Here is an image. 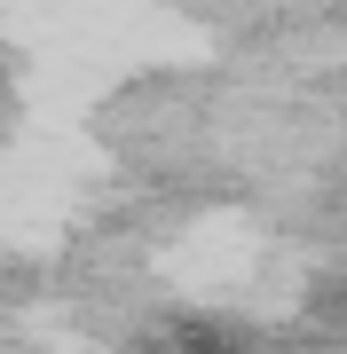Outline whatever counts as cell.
Returning a JSON list of instances; mask_svg holds the SVG:
<instances>
[]
</instances>
